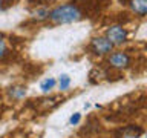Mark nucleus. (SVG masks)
Here are the masks:
<instances>
[{
	"mask_svg": "<svg viewBox=\"0 0 147 138\" xmlns=\"http://www.w3.org/2000/svg\"><path fill=\"white\" fill-rule=\"evenodd\" d=\"M130 55L126 51H115V52H110L107 57V64L113 69H126L130 66Z\"/></svg>",
	"mask_w": 147,
	"mask_h": 138,
	"instance_id": "nucleus-4",
	"label": "nucleus"
},
{
	"mask_svg": "<svg viewBox=\"0 0 147 138\" xmlns=\"http://www.w3.org/2000/svg\"><path fill=\"white\" fill-rule=\"evenodd\" d=\"M84 18V12L77 3H63L51 9L49 22L52 25H67V23H77Z\"/></svg>",
	"mask_w": 147,
	"mask_h": 138,
	"instance_id": "nucleus-1",
	"label": "nucleus"
},
{
	"mask_svg": "<svg viewBox=\"0 0 147 138\" xmlns=\"http://www.w3.org/2000/svg\"><path fill=\"white\" fill-rule=\"evenodd\" d=\"M55 86H57V80L52 77L45 78V80L40 83V89H41V92H45V94H49L52 89H55Z\"/></svg>",
	"mask_w": 147,
	"mask_h": 138,
	"instance_id": "nucleus-8",
	"label": "nucleus"
},
{
	"mask_svg": "<svg viewBox=\"0 0 147 138\" xmlns=\"http://www.w3.org/2000/svg\"><path fill=\"white\" fill-rule=\"evenodd\" d=\"M89 49L92 51V54L95 55H107L113 51V45L107 37H103V35H98V37H94L89 43Z\"/></svg>",
	"mask_w": 147,
	"mask_h": 138,
	"instance_id": "nucleus-2",
	"label": "nucleus"
},
{
	"mask_svg": "<svg viewBox=\"0 0 147 138\" xmlns=\"http://www.w3.org/2000/svg\"><path fill=\"white\" fill-rule=\"evenodd\" d=\"M146 138H147V133H146Z\"/></svg>",
	"mask_w": 147,
	"mask_h": 138,
	"instance_id": "nucleus-13",
	"label": "nucleus"
},
{
	"mask_svg": "<svg viewBox=\"0 0 147 138\" xmlns=\"http://www.w3.org/2000/svg\"><path fill=\"white\" fill-rule=\"evenodd\" d=\"M57 85H58V89L60 91H67L69 87H71V77L67 75V74H61V75L58 77L57 80Z\"/></svg>",
	"mask_w": 147,
	"mask_h": 138,
	"instance_id": "nucleus-9",
	"label": "nucleus"
},
{
	"mask_svg": "<svg viewBox=\"0 0 147 138\" xmlns=\"http://www.w3.org/2000/svg\"><path fill=\"white\" fill-rule=\"evenodd\" d=\"M26 94H28V91L25 86H11L8 89V95L12 100H23L26 97Z\"/></svg>",
	"mask_w": 147,
	"mask_h": 138,
	"instance_id": "nucleus-7",
	"label": "nucleus"
},
{
	"mask_svg": "<svg viewBox=\"0 0 147 138\" xmlns=\"http://www.w3.org/2000/svg\"><path fill=\"white\" fill-rule=\"evenodd\" d=\"M80 121H81V114H80V112L72 114L71 118H69V124H71V126H77Z\"/></svg>",
	"mask_w": 147,
	"mask_h": 138,
	"instance_id": "nucleus-11",
	"label": "nucleus"
},
{
	"mask_svg": "<svg viewBox=\"0 0 147 138\" xmlns=\"http://www.w3.org/2000/svg\"><path fill=\"white\" fill-rule=\"evenodd\" d=\"M106 37L112 41L113 46H119L126 43L129 39V32L123 25H112L106 29Z\"/></svg>",
	"mask_w": 147,
	"mask_h": 138,
	"instance_id": "nucleus-3",
	"label": "nucleus"
},
{
	"mask_svg": "<svg viewBox=\"0 0 147 138\" xmlns=\"http://www.w3.org/2000/svg\"><path fill=\"white\" fill-rule=\"evenodd\" d=\"M8 54H9V48H8L6 40L0 37V60H3V58L6 57Z\"/></svg>",
	"mask_w": 147,
	"mask_h": 138,
	"instance_id": "nucleus-10",
	"label": "nucleus"
},
{
	"mask_svg": "<svg viewBox=\"0 0 147 138\" xmlns=\"http://www.w3.org/2000/svg\"><path fill=\"white\" fill-rule=\"evenodd\" d=\"M6 0H0V11H2V9H5V6H6Z\"/></svg>",
	"mask_w": 147,
	"mask_h": 138,
	"instance_id": "nucleus-12",
	"label": "nucleus"
},
{
	"mask_svg": "<svg viewBox=\"0 0 147 138\" xmlns=\"http://www.w3.org/2000/svg\"><path fill=\"white\" fill-rule=\"evenodd\" d=\"M127 5L135 16L140 17L147 16V0H129Z\"/></svg>",
	"mask_w": 147,
	"mask_h": 138,
	"instance_id": "nucleus-5",
	"label": "nucleus"
},
{
	"mask_svg": "<svg viewBox=\"0 0 147 138\" xmlns=\"http://www.w3.org/2000/svg\"><path fill=\"white\" fill-rule=\"evenodd\" d=\"M49 8L48 6H37L35 9L31 11V18L34 22H45L49 20Z\"/></svg>",
	"mask_w": 147,
	"mask_h": 138,
	"instance_id": "nucleus-6",
	"label": "nucleus"
}]
</instances>
